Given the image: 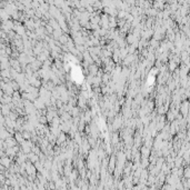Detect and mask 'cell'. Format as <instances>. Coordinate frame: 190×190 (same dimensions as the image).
<instances>
[{"mask_svg": "<svg viewBox=\"0 0 190 190\" xmlns=\"http://www.w3.org/2000/svg\"><path fill=\"white\" fill-rule=\"evenodd\" d=\"M1 163H2L6 168H8L10 166V158H7V157L3 156V158L1 159Z\"/></svg>", "mask_w": 190, "mask_h": 190, "instance_id": "2", "label": "cell"}, {"mask_svg": "<svg viewBox=\"0 0 190 190\" xmlns=\"http://www.w3.org/2000/svg\"><path fill=\"white\" fill-rule=\"evenodd\" d=\"M15 136H16V137H15V139H16V141H17L18 143H21L23 140H25V139H23V137H22V133H21V132H17V133L15 134Z\"/></svg>", "mask_w": 190, "mask_h": 190, "instance_id": "1", "label": "cell"}, {"mask_svg": "<svg viewBox=\"0 0 190 190\" xmlns=\"http://www.w3.org/2000/svg\"><path fill=\"white\" fill-rule=\"evenodd\" d=\"M3 94H5V92H3V90L1 89V88H0V98H1V97L3 96Z\"/></svg>", "mask_w": 190, "mask_h": 190, "instance_id": "6", "label": "cell"}, {"mask_svg": "<svg viewBox=\"0 0 190 190\" xmlns=\"http://www.w3.org/2000/svg\"><path fill=\"white\" fill-rule=\"evenodd\" d=\"M118 142H119V136H118V133H114V136H112V143L117 145Z\"/></svg>", "mask_w": 190, "mask_h": 190, "instance_id": "5", "label": "cell"}, {"mask_svg": "<svg viewBox=\"0 0 190 190\" xmlns=\"http://www.w3.org/2000/svg\"><path fill=\"white\" fill-rule=\"evenodd\" d=\"M112 126L114 127V129H118V128L121 126V119L117 117V118L114 119V123H112Z\"/></svg>", "mask_w": 190, "mask_h": 190, "instance_id": "3", "label": "cell"}, {"mask_svg": "<svg viewBox=\"0 0 190 190\" xmlns=\"http://www.w3.org/2000/svg\"><path fill=\"white\" fill-rule=\"evenodd\" d=\"M176 68H177V63L174 62L173 60L170 61V63H169V71H172V72H173V70L176 69Z\"/></svg>", "mask_w": 190, "mask_h": 190, "instance_id": "4", "label": "cell"}]
</instances>
